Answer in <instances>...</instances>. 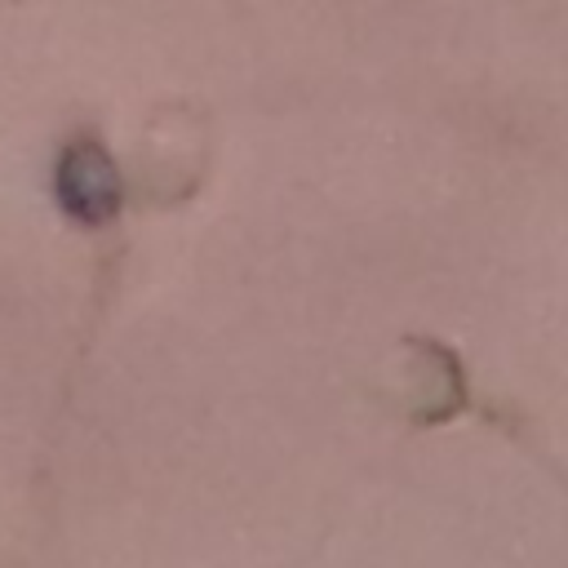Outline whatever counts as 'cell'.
<instances>
[{
  "label": "cell",
  "mask_w": 568,
  "mask_h": 568,
  "mask_svg": "<svg viewBox=\"0 0 568 568\" xmlns=\"http://www.w3.org/2000/svg\"><path fill=\"white\" fill-rule=\"evenodd\" d=\"M62 173L67 178H80L75 186L80 191H89V200H84V217H102L106 209H111V200H115V182H111V164L93 151V146H80L75 155H67V164H62Z\"/></svg>",
  "instance_id": "obj_1"
}]
</instances>
